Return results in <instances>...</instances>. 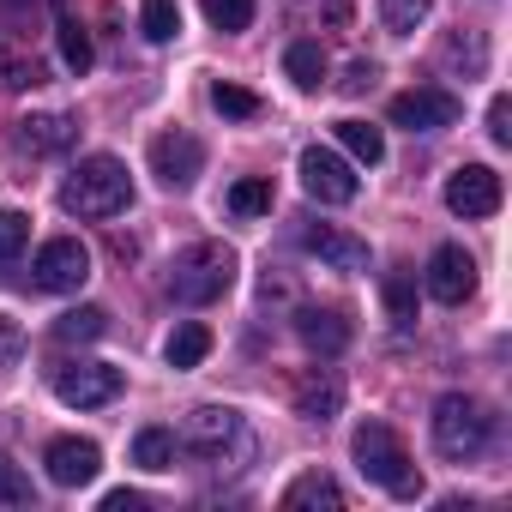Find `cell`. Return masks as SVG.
<instances>
[{
    "instance_id": "1",
    "label": "cell",
    "mask_w": 512,
    "mask_h": 512,
    "mask_svg": "<svg viewBox=\"0 0 512 512\" xmlns=\"http://www.w3.org/2000/svg\"><path fill=\"white\" fill-rule=\"evenodd\" d=\"M133 205V181H127V163L121 157H85L67 181H61V211L67 217H115Z\"/></svg>"
},
{
    "instance_id": "2",
    "label": "cell",
    "mask_w": 512,
    "mask_h": 512,
    "mask_svg": "<svg viewBox=\"0 0 512 512\" xmlns=\"http://www.w3.org/2000/svg\"><path fill=\"white\" fill-rule=\"evenodd\" d=\"M350 452H356V470H362L368 482H380L392 500H416V494H422V470L410 464L404 440H398L386 422H362L356 440H350Z\"/></svg>"
},
{
    "instance_id": "3",
    "label": "cell",
    "mask_w": 512,
    "mask_h": 512,
    "mask_svg": "<svg viewBox=\"0 0 512 512\" xmlns=\"http://www.w3.org/2000/svg\"><path fill=\"white\" fill-rule=\"evenodd\" d=\"M428 434H434V452L440 458H476L488 440H494V416H488V404L482 398H470V392H446L440 404H434V416H428Z\"/></svg>"
},
{
    "instance_id": "4",
    "label": "cell",
    "mask_w": 512,
    "mask_h": 512,
    "mask_svg": "<svg viewBox=\"0 0 512 512\" xmlns=\"http://www.w3.org/2000/svg\"><path fill=\"white\" fill-rule=\"evenodd\" d=\"M229 284H235V247H223V241H193L169 272V296L187 302V308L217 302Z\"/></svg>"
},
{
    "instance_id": "5",
    "label": "cell",
    "mask_w": 512,
    "mask_h": 512,
    "mask_svg": "<svg viewBox=\"0 0 512 512\" xmlns=\"http://www.w3.org/2000/svg\"><path fill=\"white\" fill-rule=\"evenodd\" d=\"M85 278H91V247H85L79 235H55V241H43L37 266H31V284H37L43 296H73Z\"/></svg>"
},
{
    "instance_id": "6",
    "label": "cell",
    "mask_w": 512,
    "mask_h": 512,
    "mask_svg": "<svg viewBox=\"0 0 512 512\" xmlns=\"http://www.w3.org/2000/svg\"><path fill=\"white\" fill-rule=\"evenodd\" d=\"M55 398H61L67 410L115 404V398H121V368H109V362H61V368H55Z\"/></svg>"
},
{
    "instance_id": "7",
    "label": "cell",
    "mask_w": 512,
    "mask_h": 512,
    "mask_svg": "<svg viewBox=\"0 0 512 512\" xmlns=\"http://www.w3.org/2000/svg\"><path fill=\"white\" fill-rule=\"evenodd\" d=\"M392 127H410V133H440V127H458L464 103L446 91V85H416L404 97H392Z\"/></svg>"
},
{
    "instance_id": "8",
    "label": "cell",
    "mask_w": 512,
    "mask_h": 512,
    "mask_svg": "<svg viewBox=\"0 0 512 512\" xmlns=\"http://www.w3.org/2000/svg\"><path fill=\"white\" fill-rule=\"evenodd\" d=\"M302 187H308V199H320V205H350V199L362 193L356 169H350L338 151H326V145H308V151H302Z\"/></svg>"
},
{
    "instance_id": "9",
    "label": "cell",
    "mask_w": 512,
    "mask_h": 512,
    "mask_svg": "<svg viewBox=\"0 0 512 512\" xmlns=\"http://www.w3.org/2000/svg\"><path fill=\"white\" fill-rule=\"evenodd\" d=\"M500 199H506V187L488 163H458L446 175V211H458V217H494Z\"/></svg>"
},
{
    "instance_id": "10",
    "label": "cell",
    "mask_w": 512,
    "mask_h": 512,
    "mask_svg": "<svg viewBox=\"0 0 512 512\" xmlns=\"http://www.w3.org/2000/svg\"><path fill=\"white\" fill-rule=\"evenodd\" d=\"M199 169H205V145L193 139V133H157L151 139V175L169 187V193H181V187H193L199 181Z\"/></svg>"
},
{
    "instance_id": "11",
    "label": "cell",
    "mask_w": 512,
    "mask_h": 512,
    "mask_svg": "<svg viewBox=\"0 0 512 512\" xmlns=\"http://www.w3.org/2000/svg\"><path fill=\"white\" fill-rule=\"evenodd\" d=\"M428 296L434 302H446V308H464L470 296H476V260L464 247H434V260H428Z\"/></svg>"
},
{
    "instance_id": "12",
    "label": "cell",
    "mask_w": 512,
    "mask_h": 512,
    "mask_svg": "<svg viewBox=\"0 0 512 512\" xmlns=\"http://www.w3.org/2000/svg\"><path fill=\"white\" fill-rule=\"evenodd\" d=\"M235 440H241V416H235L229 404H205V410H193L187 428H181V446L199 452V458H223V446H235Z\"/></svg>"
},
{
    "instance_id": "13",
    "label": "cell",
    "mask_w": 512,
    "mask_h": 512,
    "mask_svg": "<svg viewBox=\"0 0 512 512\" xmlns=\"http://www.w3.org/2000/svg\"><path fill=\"white\" fill-rule=\"evenodd\" d=\"M43 464H49V482H61V488H85V482L103 470V446H97V440H79V434H61V440H49Z\"/></svg>"
},
{
    "instance_id": "14",
    "label": "cell",
    "mask_w": 512,
    "mask_h": 512,
    "mask_svg": "<svg viewBox=\"0 0 512 512\" xmlns=\"http://www.w3.org/2000/svg\"><path fill=\"white\" fill-rule=\"evenodd\" d=\"M302 247L332 272H368V241H356V235H344L332 223H302Z\"/></svg>"
},
{
    "instance_id": "15",
    "label": "cell",
    "mask_w": 512,
    "mask_h": 512,
    "mask_svg": "<svg viewBox=\"0 0 512 512\" xmlns=\"http://www.w3.org/2000/svg\"><path fill=\"white\" fill-rule=\"evenodd\" d=\"M290 398H296V416L332 422L344 410V380H338V368H302L296 386H290Z\"/></svg>"
},
{
    "instance_id": "16",
    "label": "cell",
    "mask_w": 512,
    "mask_h": 512,
    "mask_svg": "<svg viewBox=\"0 0 512 512\" xmlns=\"http://www.w3.org/2000/svg\"><path fill=\"white\" fill-rule=\"evenodd\" d=\"M19 145L31 157H61V151L79 145V121L73 115H25L19 121Z\"/></svg>"
},
{
    "instance_id": "17",
    "label": "cell",
    "mask_w": 512,
    "mask_h": 512,
    "mask_svg": "<svg viewBox=\"0 0 512 512\" xmlns=\"http://www.w3.org/2000/svg\"><path fill=\"white\" fill-rule=\"evenodd\" d=\"M296 338L314 356H338V350H350V320H344V308H302L296 314Z\"/></svg>"
},
{
    "instance_id": "18",
    "label": "cell",
    "mask_w": 512,
    "mask_h": 512,
    "mask_svg": "<svg viewBox=\"0 0 512 512\" xmlns=\"http://www.w3.org/2000/svg\"><path fill=\"white\" fill-rule=\"evenodd\" d=\"M284 512H344V488L326 470H302L284 488Z\"/></svg>"
},
{
    "instance_id": "19",
    "label": "cell",
    "mask_w": 512,
    "mask_h": 512,
    "mask_svg": "<svg viewBox=\"0 0 512 512\" xmlns=\"http://www.w3.org/2000/svg\"><path fill=\"white\" fill-rule=\"evenodd\" d=\"M43 85V61L25 43H0V91H37Z\"/></svg>"
},
{
    "instance_id": "20",
    "label": "cell",
    "mask_w": 512,
    "mask_h": 512,
    "mask_svg": "<svg viewBox=\"0 0 512 512\" xmlns=\"http://www.w3.org/2000/svg\"><path fill=\"white\" fill-rule=\"evenodd\" d=\"M163 356H169V368H199V362L211 356V326H199V320L175 326L169 344H163Z\"/></svg>"
},
{
    "instance_id": "21",
    "label": "cell",
    "mask_w": 512,
    "mask_h": 512,
    "mask_svg": "<svg viewBox=\"0 0 512 512\" xmlns=\"http://www.w3.org/2000/svg\"><path fill=\"white\" fill-rule=\"evenodd\" d=\"M175 452H181L175 428H139L133 434V464L139 470H175Z\"/></svg>"
},
{
    "instance_id": "22",
    "label": "cell",
    "mask_w": 512,
    "mask_h": 512,
    "mask_svg": "<svg viewBox=\"0 0 512 512\" xmlns=\"http://www.w3.org/2000/svg\"><path fill=\"white\" fill-rule=\"evenodd\" d=\"M332 133H338V145H344L356 163H368V169L386 157V133H380V127H368V121H338Z\"/></svg>"
},
{
    "instance_id": "23",
    "label": "cell",
    "mask_w": 512,
    "mask_h": 512,
    "mask_svg": "<svg viewBox=\"0 0 512 512\" xmlns=\"http://www.w3.org/2000/svg\"><path fill=\"white\" fill-rule=\"evenodd\" d=\"M440 55H446V67H464V79H482L488 73V43L476 31H452Z\"/></svg>"
},
{
    "instance_id": "24",
    "label": "cell",
    "mask_w": 512,
    "mask_h": 512,
    "mask_svg": "<svg viewBox=\"0 0 512 512\" xmlns=\"http://www.w3.org/2000/svg\"><path fill=\"white\" fill-rule=\"evenodd\" d=\"M284 73H290L302 91H320V85H326V49H320V43H290Z\"/></svg>"
},
{
    "instance_id": "25",
    "label": "cell",
    "mask_w": 512,
    "mask_h": 512,
    "mask_svg": "<svg viewBox=\"0 0 512 512\" xmlns=\"http://www.w3.org/2000/svg\"><path fill=\"white\" fill-rule=\"evenodd\" d=\"M109 332V314L103 308H67L61 320H55V338L61 344H97Z\"/></svg>"
},
{
    "instance_id": "26",
    "label": "cell",
    "mask_w": 512,
    "mask_h": 512,
    "mask_svg": "<svg viewBox=\"0 0 512 512\" xmlns=\"http://www.w3.org/2000/svg\"><path fill=\"white\" fill-rule=\"evenodd\" d=\"M139 31H145V43H175L181 37V7H175V0H145V7H139Z\"/></svg>"
},
{
    "instance_id": "27",
    "label": "cell",
    "mask_w": 512,
    "mask_h": 512,
    "mask_svg": "<svg viewBox=\"0 0 512 512\" xmlns=\"http://www.w3.org/2000/svg\"><path fill=\"white\" fill-rule=\"evenodd\" d=\"M229 211H235V217H266V211H272V181H266V175L235 181V187H229Z\"/></svg>"
},
{
    "instance_id": "28",
    "label": "cell",
    "mask_w": 512,
    "mask_h": 512,
    "mask_svg": "<svg viewBox=\"0 0 512 512\" xmlns=\"http://www.w3.org/2000/svg\"><path fill=\"white\" fill-rule=\"evenodd\" d=\"M428 13H434V0H380V25H386L392 37H410Z\"/></svg>"
},
{
    "instance_id": "29",
    "label": "cell",
    "mask_w": 512,
    "mask_h": 512,
    "mask_svg": "<svg viewBox=\"0 0 512 512\" xmlns=\"http://www.w3.org/2000/svg\"><path fill=\"white\" fill-rule=\"evenodd\" d=\"M386 314H392V326H416V278L410 272H386Z\"/></svg>"
},
{
    "instance_id": "30",
    "label": "cell",
    "mask_w": 512,
    "mask_h": 512,
    "mask_svg": "<svg viewBox=\"0 0 512 512\" xmlns=\"http://www.w3.org/2000/svg\"><path fill=\"white\" fill-rule=\"evenodd\" d=\"M55 31H61V61H67L73 73H85V67H91V37H85V25H79L73 13H61Z\"/></svg>"
},
{
    "instance_id": "31",
    "label": "cell",
    "mask_w": 512,
    "mask_h": 512,
    "mask_svg": "<svg viewBox=\"0 0 512 512\" xmlns=\"http://www.w3.org/2000/svg\"><path fill=\"white\" fill-rule=\"evenodd\" d=\"M211 109H217V115H229V121H253L266 103L253 97V91H241V85H211Z\"/></svg>"
},
{
    "instance_id": "32",
    "label": "cell",
    "mask_w": 512,
    "mask_h": 512,
    "mask_svg": "<svg viewBox=\"0 0 512 512\" xmlns=\"http://www.w3.org/2000/svg\"><path fill=\"white\" fill-rule=\"evenodd\" d=\"M199 7H205V19L217 25V31H247L253 25V0H199Z\"/></svg>"
},
{
    "instance_id": "33",
    "label": "cell",
    "mask_w": 512,
    "mask_h": 512,
    "mask_svg": "<svg viewBox=\"0 0 512 512\" xmlns=\"http://www.w3.org/2000/svg\"><path fill=\"white\" fill-rule=\"evenodd\" d=\"M31 241V217L25 211H0V266H13Z\"/></svg>"
},
{
    "instance_id": "34",
    "label": "cell",
    "mask_w": 512,
    "mask_h": 512,
    "mask_svg": "<svg viewBox=\"0 0 512 512\" xmlns=\"http://www.w3.org/2000/svg\"><path fill=\"white\" fill-rule=\"evenodd\" d=\"M37 500V488H31V476L7 458V452H0V506H31Z\"/></svg>"
},
{
    "instance_id": "35",
    "label": "cell",
    "mask_w": 512,
    "mask_h": 512,
    "mask_svg": "<svg viewBox=\"0 0 512 512\" xmlns=\"http://www.w3.org/2000/svg\"><path fill=\"white\" fill-rule=\"evenodd\" d=\"M19 356H25V326L13 314H0V374H13Z\"/></svg>"
},
{
    "instance_id": "36",
    "label": "cell",
    "mask_w": 512,
    "mask_h": 512,
    "mask_svg": "<svg viewBox=\"0 0 512 512\" xmlns=\"http://www.w3.org/2000/svg\"><path fill=\"white\" fill-rule=\"evenodd\" d=\"M488 139L494 145H512V97H494L488 103Z\"/></svg>"
},
{
    "instance_id": "37",
    "label": "cell",
    "mask_w": 512,
    "mask_h": 512,
    "mask_svg": "<svg viewBox=\"0 0 512 512\" xmlns=\"http://www.w3.org/2000/svg\"><path fill=\"white\" fill-rule=\"evenodd\" d=\"M374 79H380V67H374V61H350V67H344V79H338V85H344V91H350V97H362V91H368V85H374Z\"/></svg>"
},
{
    "instance_id": "38",
    "label": "cell",
    "mask_w": 512,
    "mask_h": 512,
    "mask_svg": "<svg viewBox=\"0 0 512 512\" xmlns=\"http://www.w3.org/2000/svg\"><path fill=\"white\" fill-rule=\"evenodd\" d=\"M103 512H145V494H133V488H115V494L103 500Z\"/></svg>"
}]
</instances>
